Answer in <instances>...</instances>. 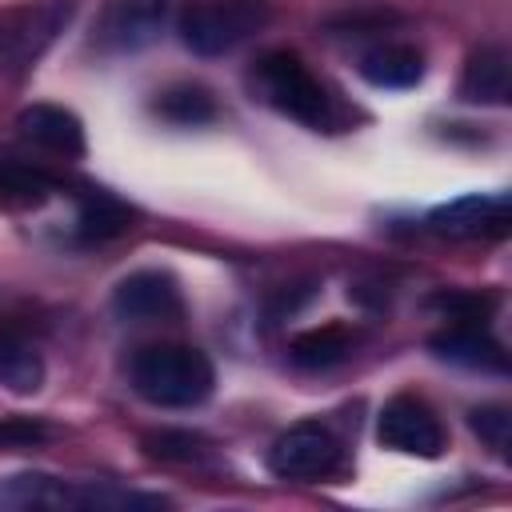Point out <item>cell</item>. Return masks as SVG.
<instances>
[{
    "label": "cell",
    "instance_id": "cell-12",
    "mask_svg": "<svg viewBox=\"0 0 512 512\" xmlns=\"http://www.w3.org/2000/svg\"><path fill=\"white\" fill-rule=\"evenodd\" d=\"M360 76L372 88H412L424 76V56L412 44H380V48L364 52Z\"/></svg>",
    "mask_w": 512,
    "mask_h": 512
},
{
    "label": "cell",
    "instance_id": "cell-1",
    "mask_svg": "<svg viewBox=\"0 0 512 512\" xmlns=\"http://www.w3.org/2000/svg\"><path fill=\"white\" fill-rule=\"evenodd\" d=\"M212 384L216 368L192 344H148L132 356V388L156 408H196Z\"/></svg>",
    "mask_w": 512,
    "mask_h": 512
},
{
    "label": "cell",
    "instance_id": "cell-16",
    "mask_svg": "<svg viewBox=\"0 0 512 512\" xmlns=\"http://www.w3.org/2000/svg\"><path fill=\"white\" fill-rule=\"evenodd\" d=\"M156 112H160L164 120H172V124L192 128V124H208V120L216 116V104H212V96H208L204 88H196V84H176V88H164V92L156 96Z\"/></svg>",
    "mask_w": 512,
    "mask_h": 512
},
{
    "label": "cell",
    "instance_id": "cell-3",
    "mask_svg": "<svg viewBox=\"0 0 512 512\" xmlns=\"http://www.w3.org/2000/svg\"><path fill=\"white\" fill-rule=\"evenodd\" d=\"M264 24L260 0H200L180 16V40L200 56H224Z\"/></svg>",
    "mask_w": 512,
    "mask_h": 512
},
{
    "label": "cell",
    "instance_id": "cell-19",
    "mask_svg": "<svg viewBox=\"0 0 512 512\" xmlns=\"http://www.w3.org/2000/svg\"><path fill=\"white\" fill-rule=\"evenodd\" d=\"M40 440H48V428L40 420H28V416H4L0 420V452L36 448Z\"/></svg>",
    "mask_w": 512,
    "mask_h": 512
},
{
    "label": "cell",
    "instance_id": "cell-10",
    "mask_svg": "<svg viewBox=\"0 0 512 512\" xmlns=\"http://www.w3.org/2000/svg\"><path fill=\"white\" fill-rule=\"evenodd\" d=\"M20 132L56 156H80L84 152V124L76 120V112L60 108V104H32L20 112Z\"/></svg>",
    "mask_w": 512,
    "mask_h": 512
},
{
    "label": "cell",
    "instance_id": "cell-15",
    "mask_svg": "<svg viewBox=\"0 0 512 512\" xmlns=\"http://www.w3.org/2000/svg\"><path fill=\"white\" fill-rule=\"evenodd\" d=\"M0 384L20 396L44 384V360L20 332H0Z\"/></svg>",
    "mask_w": 512,
    "mask_h": 512
},
{
    "label": "cell",
    "instance_id": "cell-5",
    "mask_svg": "<svg viewBox=\"0 0 512 512\" xmlns=\"http://www.w3.org/2000/svg\"><path fill=\"white\" fill-rule=\"evenodd\" d=\"M380 444L392 448V452H404V456H440L444 452V428L440 420L432 416V408L416 396H392L384 408H380Z\"/></svg>",
    "mask_w": 512,
    "mask_h": 512
},
{
    "label": "cell",
    "instance_id": "cell-14",
    "mask_svg": "<svg viewBox=\"0 0 512 512\" xmlns=\"http://www.w3.org/2000/svg\"><path fill=\"white\" fill-rule=\"evenodd\" d=\"M128 228H132V208L120 196H112L104 188H88L80 196V208H76L80 240H112V236H120Z\"/></svg>",
    "mask_w": 512,
    "mask_h": 512
},
{
    "label": "cell",
    "instance_id": "cell-9",
    "mask_svg": "<svg viewBox=\"0 0 512 512\" xmlns=\"http://www.w3.org/2000/svg\"><path fill=\"white\" fill-rule=\"evenodd\" d=\"M164 20H168L164 0H116L104 20V44L120 52H136L160 36Z\"/></svg>",
    "mask_w": 512,
    "mask_h": 512
},
{
    "label": "cell",
    "instance_id": "cell-17",
    "mask_svg": "<svg viewBox=\"0 0 512 512\" xmlns=\"http://www.w3.org/2000/svg\"><path fill=\"white\" fill-rule=\"evenodd\" d=\"M48 192H52V180L40 168L0 160V200H8V204H36Z\"/></svg>",
    "mask_w": 512,
    "mask_h": 512
},
{
    "label": "cell",
    "instance_id": "cell-13",
    "mask_svg": "<svg viewBox=\"0 0 512 512\" xmlns=\"http://www.w3.org/2000/svg\"><path fill=\"white\" fill-rule=\"evenodd\" d=\"M356 344V332L344 328V324H324V328H308L300 332L292 344H288V356L296 368H308V372H320V368H332L340 360H348Z\"/></svg>",
    "mask_w": 512,
    "mask_h": 512
},
{
    "label": "cell",
    "instance_id": "cell-2",
    "mask_svg": "<svg viewBox=\"0 0 512 512\" xmlns=\"http://www.w3.org/2000/svg\"><path fill=\"white\" fill-rule=\"evenodd\" d=\"M252 88L268 108H276L280 116H292V120H300L316 132L320 128L332 132L340 124L336 100L328 96V88L312 76V68L296 52L280 48V52L260 56L256 68H252Z\"/></svg>",
    "mask_w": 512,
    "mask_h": 512
},
{
    "label": "cell",
    "instance_id": "cell-11",
    "mask_svg": "<svg viewBox=\"0 0 512 512\" xmlns=\"http://www.w3.org/2000/svg\"><path fill=\"white\" fill-rule=\"evenodd\" d=\"M512 88L508 76V52L500 44H484L468 56L464 76H460V96L468 104H504Z\"/></svg>",
    "mask_w": 512,
    "mask_h": 512
},
{
    "label": "cell",
    "instance_id": "cell-18",
    "mask_svg": "<svg viewBox=\"0 0 512 512\" xmlns=\"http://www.w3.org/2000/svg\"><path fill=\"white\" fill-rule=\"evenodd\" d=\"M472 432L500 456H508V440H512V412L504 404H484V408H472L468 416Z\"/></svg>",
    "mask_w": 512,
    "mask_h": 512
},
{
    "label": "cell",
    "instance_id": "cell-6",
    "mask_svg": "<svg viewBox=\"0 0 512 512\" xmlns=\"http://www.w3.org/2000/svg\"><path fill=\"white\" fill-rule=\"evenodd\" d=\"M512 208L504 192H468L448 204H440L428 216V228L452 240H496L508 232Z\"/></svg>",
    "mask_w": 512,
    "mask_h": 512
},
{
    "label": "cell",
    "instance_id": "cell-8",
    "mask_svg": "<svg viewBox=\"0 0 512 512\" xmlns=\"http://www.w3.org/2000/svg\"><path fill=\"white\" fill-rule=\"evenodd\" d=\"M432 352L448 364L476 368V372H508L504 348L476 324V320H452L444 332L432 336Z\"/></svg>",
    "mask_w": 512,
    "mask_h": 512
},
{
    "label": "cell",
    "instance_id": "cell-7",
    "mask_svg": "<svg viewBox=\"0 0 512 512\" xmlns=\"http://www.w3.org/2000/svg\"><path fill=\"white\" fill-rule=\"evenodd\" d=\"M184 308L180 300V288L168 272L160 268H144V272H132L116 284L112 292V312L120 320H132V324H156V320H176Z\"/></svg>",
    "mask_w": 512,
    "mask_h": 512
},
{
    "label": "cell",
    "instance_id": "cell-4",
    "mask_svg": "<svg viewBox=\"0 0 512 512\" xmlns=\"http://www.w3.org/2000/svg\"><path fill=\"white\" fill-rule=\"evenodd\" d=\"M268 468L280 480H324L340 468V440L324 424H292L272 440Z\"/></svg>",
    "mask_w": 512,
    "mask_h": 512
},
{
    "label": "cell",
    "instance_id": "cell-20",
    "mask_svg": "<svg viewBox=\"0 0 512 512\" xmlns=\"http://www.w3.org/2000/svg\"><path fill=\"white\" fill-rule=\"evenodd\" d=\"M152 444V456H164V460H192L200 448V440L196 436H188V432H160V436H152L148 440Z\"/></svg>",
    "mask_w": 512,
    "mask_h": 512
}]
</instances>
